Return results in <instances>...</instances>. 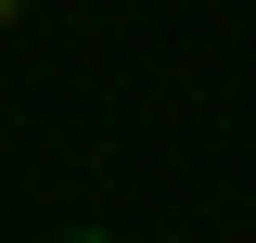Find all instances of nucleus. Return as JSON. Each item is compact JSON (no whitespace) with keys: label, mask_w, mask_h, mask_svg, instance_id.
Listing matches in <instances>:
<instances>
[{"label":"nucleus","mask_w":256,"mask_h":243,"mask_svg":"<svg viewBox=\"0 0 256 243\" xmlns=\"http://www.w3.org/2000/svg\"><path fill=\"white\" fill-rule=\"evenodd\" d=\"M64 243H116V230H64Z\"/></svg>","instance_id":"1"}]
</instances>
